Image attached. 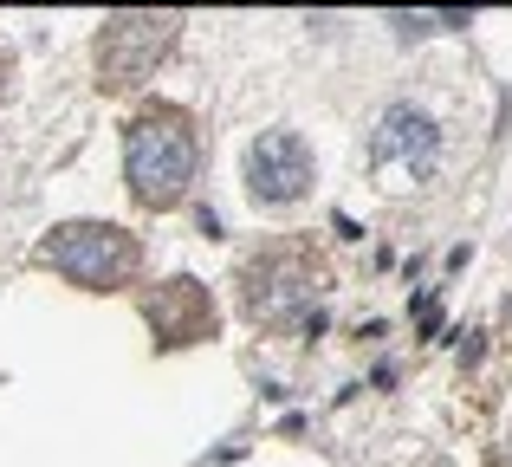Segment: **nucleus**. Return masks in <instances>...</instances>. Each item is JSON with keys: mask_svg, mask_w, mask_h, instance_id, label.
<instances>
[{"mask_svg": "<svg viewBox=\"0 0 512 467\" xmlns=\"http://www.w3.org/2000/svg\"><path fill=\"white\" fill-rule=\"evenodd\" d=\"M441 156H448V130L428 111L422 98H389L370 117V137H363V163L383 182L389 195H409L422 182L441 176Z\"/></svg>", "mask_w": 512, "mask_h": 467, "instance_id": "f257e3e1", "label": "nucleus"}, {"mask_svg": "<svg viewBox=\"0 0 512 467\" xmlns=\"http://www.w3.org/2000/svg\"><path fill=\"white\" fill-rule=\"evenodd\" d=\"M201 143L188 130L182 111H143L137 124L124 130V182L143 208H175L195 182Z\"/></svg>", "mask_w": 512, "mask_h": 467, "instance_id": "f03ea898", "label": "nucleus"}, {"mask_svg": "<svg viewBox=\"0 0 512 467\" xmlns=\"http://www.w3.org/2000/svg\"><path fill=\"white\" fill-rule=\"evenodd\" d=\"M46 260L59 266L65 279H78V286L111 292L137 273V240L124 228H111V221H65V228H52V240H46Z\"/></svg>", "mask_w": 512, "mask_h": 467, "instance_id": "7ed1b4c3", "label": "nucleus"}, {"mask_svg": "<svg viewBox=\"0 0 512 467\" xmlns=\"http://www.w3.org/2000/svg\"><path fill=\"white\" fill-rule=\"evenodd\" d=\"M247 189L260 208H292L312 195V143L299 130H260L247 143Z\"/></svg>", "mask_w": 512, "mask_h": 467, "instance_id": "20e7f679", "label": "nucleus"}, {"mask_svg": "<svg viewBox=\"0 0 512 467\" xmlns=\"http://www.w3.org/2000/svg\"><path fill=\"white\" fill-rule=\"evenodd\" d=\"M175 39V20H163V13H124V20L104 26L98 39V59L111 78H124V85H137L143 72H150L156 59H163V46Z\"/></svg>", "mask_w": 512, "mask_h": 467, "instance_id": "39448f33", "label": "nucleus"}, {"mask_svg": "<svg viewBox=\"0 0 512 467\" xmlns=\"http://www.w3.org/2000/svg\"><path fill=\"white\" fill-rule=\"evenodd\" d=\"M266 279H273V292H253V318H266V325H292V318H312V305H318V279L305 273V266H266Z\"/></svg>", "mask_w": 512, "mask_h": 467, "instance_id": "423d86ee", "label": "nucleus"}]
</instances>
